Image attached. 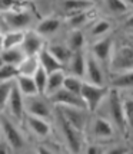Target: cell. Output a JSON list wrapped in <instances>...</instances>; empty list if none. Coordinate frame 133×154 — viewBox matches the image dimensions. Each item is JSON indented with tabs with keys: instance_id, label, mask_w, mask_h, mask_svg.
I'll return each mask as SVG.
<instances>
[{
	"instance_id": "1",
	"label": "cell",
	"mask_w": 133,
	"mask_h": 154,
	"mask_svg": "<svg viewBox=\"0 0 133 154\" xmlns=\"http://www.w3.org/2000/svg\"><path fill=\"white\" fill-rule=\"evenodd\" d=\"M53 130L56 137L54 141L57 143L62 151L67 154H82L86 144V135L73 128L70 124H67L56 109L53 118Z\"/></svg>"
},
{
	"instance_id": "2",
	"label": "cell",
	"mask_w": 133,
	"mask_h": 154,
	"mask_svg": "<svg viewBox=\"0 0 133 154\" xmlns=\"http://www.w3.org/2000/svg\"><path fill=\"white\" fill-rule=\"evenodd\" d=\"M94 114H99L109 120L117 130L120 138L126 143H130V133L132 130L126 125L125 118H123V112H122V102H120V92L109 89L106 98L100 104L97 111Z\"/></svg>"
},
{
	"instance_id": "3",
	"label": "cell",
	"mask_w": 133,
	"mask_h": 154,
	"mask_svg": "<svg viewBox=\"0 0 133 154\" xmlns=\"http://www.w3.org/2000/svg\"><path fill=\"white\" fill-rule=\"evenodd\" d=\"M133 71V38L116 32V42L107 65V75Z\"/></svg>"
},
{
	"instance_id": "4",
	"label": "cell",
	"mask_w": 133,
	"mask_h": 154,
	"mask_svg": "<svg viewBox=\"0 0 133 154\" xmlns=\"http://www.w3.org/2000/svg\"><path fill=\"white\" fill-rule=\"evenodd\" d=\"M85 135H86V141H93L103 146L112 144L116 141H123L113 124L99 114L90 115Z\"/></svg>"
},
{
	"instance_id": "5",
	"label": "cell",
	"mask_w": 133,
	"mask_h": 154,
	"mask_svg": "<svg viewBox=\"0 0 133 154\" xmlns=\"http://www.w3.org/2000/svg\"><path fill=\"white\" fill-rule=\"evenodd\" d=\"M0 131L1 137L10 146L14 154H27L33 147L22 125L9 120L4 114H0Z\"/></svg>"
},
{
	"instance_id": "6",
	"label": "cell",
	"mask_w": 133,
	"mask_h": 154,
	"mask_svg": "<svg viewBox=\"0 0 133 154\" xmlns=\"http://www.w3.org/2000/svg\"><path fill=\"white\" fill-rule=\"evenodd\" d=\"M22 128L26 133L27 138L30 140L32 144L52 143V138L54 137L53 122H49L42 118H36L32 115H25V118L22 121Z\"/></svg>"
},
{
	"instance_id": "7",
	"label": "cell",
	"mask_w": 133,
	"mask_h": 154,
	"mask_svg": "<svg viewBox=\"0 0 133 154\" xmlns=\"http://www.w3.org/2000/svg\"><path fill=\"white\" fill-rule=\"evenodd\" d=\"M33 30L39 36H42L46 42L52 39H57V38H62L65 30H66L65 29V20L59 14L49 13L46 16H42L36 22Z\"/></svg>"
},
{
	"instance_id": "8",
	"label": "cell",
	"mask_w": 133,
	"mask_h": 154,
	"mask_svg": "<svg viewBox=\"0 0 133 154\" xmlns=\"http://www.w3.org/2000/svg\"><path fill=\"white\" fill-rule=\"evenodd\" d=\"M25 114L53 122L54 107L50 104V101L46 95L37 94L25 98Z\"/></svg>"
},
{
	"instance_id": "9",
	"label": "cell",
	"mask_w": 133,
	"mask_h": 154,
	"mask_svg": "<svg viewBox=\"0 0 133 154\" xmlns=\"http://www.w3.org/2000/svg\"><path fill=\"white\" fill-rule=\"evenodd\" d=\"M97 7L102 16L113 20L116 25L133 14V3L126 0H105L97 3Z\"/></svg>"
},
{
	"instance_id": "10",
	"label": "cell",
	"mask_w": 133,
	"mask_h": 154,
	"mask_svg": "<svg viewBox=\"0 0 133 154\" xmlns=\"http://www.w3.org/2000/svg\"><path fill=\"white\" fill-rule=\"evenodd\" d=\"M114 42H116V32L112 35H107L102 39H97L94 42H90L87 43V54L92 55L94 59L100 62L103 66L107 69V65H109V59L112 56V52H113L114 48Z\"/></svg>"
},
{
	"instance_id": "11",
	"label": "cell",
	"mask_w": 133,
	"mask_h": 154,
	"mask_svg": "<svg viewBox=\"0 0 133 154\" xmlns=\"http://www.w3.org/2000/svg\"><path fill=\"white\" fill-rule=\"evenodd\" d=\"M109 88L107 87H97V85H92L89 82H83V87L80 91V98L85 104V108L89 114L92 115L97 111L100 104L106 98Z\"/></svg>"
},
{
	"instance_id": "12",
	"label": "cell",
	"mask_w": 133,
	"mask_h": 154,
	"mask_svg": "<svg viewBox=\"0 0 133 154\" xmlns=\"http://www.w3.org/2000/svg\"><path fill=\"white\" fill-rule=\"evenodd\" d=\"M3 114L6 115L9 120H12L19 125H22V121L26 115L25 114V97L19 92V89L14 85V82L12 89H10V94H9L6 108H4Z\"/></svg>"
},
{
	"instance_id": "13",
	"label": "cell",
	"mask_w": 133,
	"mask_h": 154,
	"mask_svg": "<svg viewBox=\"0 0 133 154\" xmlns=\"http://www.w3.org/2000/svg\"><path fill=\"white\" fill-rule=\"evenodd\" d=\"M59 112L63 120L66 121L67 124H70L73 128H76L80 133H86L87 122L90 118V114L83 108H76V107H59L54 108Z\"/></svg>"
},
{
	"instance_id": "14",
	"label": "cell",
	"mask_w": 133,
	"mask_h": 154,
	"mask_svg": "<svg viewBox=\"0 0 133 154\" xmlns=\"http://www.w3.org/2000/svg\"><path fill=\"white\" fill-rule=\"evenodd\" d=\"M83 32L86 35L87 43H90V42H94V40L105 38L107 35L114 33L116 32V23L113 20L107 19V17L100 14L99 17H96Z\"/></svg>"
},
{
	"instance_id": "15",
	"label": "cell",
	"mask_w": 133,
	"mask_h": 154,
	"mask_svg": "<svg viewBox=\"0 0 133 154\" xmlns=\"http://www.w3.org/2000/svg\"><path fill=\"white\" fill-rule=\"evenodd\" d=\"M85 82L97 87H107V69L100 62L94 59L86 51V68H85Z\"/></svg>"
},
{
	"instance_id": "16",
	"label": "cell",
	"mask_w": 133,
	"mask_h": 154,
	"mask_svg": "<svg viewBox=\"0 0 133 154\" xmlns=\"http://www.w3.org/2000/svg\"><path fill=\"white\" fill-rule=\"evenodd\" d=\"M99 16H100V12H99V7H97V3H96V6L90 7L87 10H83V12L72 14L69 17H65L63 19L65 20V29L66 30H85Z\"/></svg>"
},
{
	"instance_id": "17",
	"label": "cell",
	"mask_w": 133,
	"mask_h": 154,
	"mask_svg": "<svg viewBox=\"0 0 133 154\" xmlns=\"http://www.w3.org/2000/svg\"><path fill=\"white\" fill-rule=\"evenodd\" d=\"M97 2H92V0H66V2H54L52 3V9L53 13L62 16L63 19L69 17L72 14H76L79 12L87 10L90 7L96 6Z\"/></svg>"
},
{
	"instance_id": "18",
	"label": "cell",
	"mask_w": 133,
	"mask_h": 154,
	"mask_svg": "<svg viewBox=\"0 0 133 154\" xmlns=\"http://www.w3.org/2000/svg\"><path fill=\"white\" fill-rule=\"evenodd\" d=\"M50 104L53 105L54 108H59V107H76V108H85V104L80 98V95H74L72 92H69L66 89H59L56 91L54 94H52L50 97H47Z\"/></svg>"
},
{
	"instance_id": "19",
	"label": "cell",
	"mask_w": 133,
	"mask_h": 154,
	"mask_svg": "<svg viewBox=\"0 0 133 154\" xmlns=\"http://www.w3.org/2000/svg\"><path fill=\"white\" fill-rule=\"evenodd\" d=\"M107 88L123 92H132L133 89V71L120 72V74H109L107 75Z\"/></svg>"
},
{
	"instance_id": "20",
	"label": "cell",
	"mask_w": 133,
	"mask_h": 154,
	"mask_svg": "<svg viewBox=\"0 0 133 154\" xmlns=\"http://www.w3.org/2000/svg\"><path fill=\"white\" fill-rule=\"evenodd\" d=\"M45 46H46V40L32 29L25 33V39H23L20 49L25 54V56H37Z\"/></svg>"
},
{
	"instance_id": "21",
	"label": "cell",
	"mask_w": 133,
	"mask_h": 154,
	"mask_svg": "<svg viewBox=\"0 0 133 154\" xmlns=\"http://www.w3.org/2000/svg\"><path fill=\"white\" fill-rule=\"evenodd\" d=\"M63 40L70 52H83L87 48V39L83 30H65Z\"/></svg>"
},
{
	"instance_id": "22",
	"label": "cell",
	"mask_w": 133,
	"mask_h": 154,
	"mask_svg": "<svg viewBox=\"0 0 133 154\" xmlns=\"http://www.w3.org/2000/svg\"><path fill=\"white\" fill-rule=\"evenodd\" d=\"M85 68H86V51L74 52L65 65V72L67 75H73V76L83 79L85 78Z\"/></svg>"
},
{
	"instance_id": "23",
	"label": "cell",
	"mask_w": 133,
	"mask_h": 154,
	"mask_svg": "<svg viewBox=\"0 0 133 154\" xmlns=\"http://www.w3.org/2000/svg\"><path fill=\"white\" fill-rule=\"evenodd\" d=\"M46 49L53 55L56 59L59 60L63 66L66 65L67 60L70 59V56H72V52H70V49L66 46V43H65V40H63V36L46 42Z\"/></svg>"
},
{
	"instance_id": "24",
	"label": "cell",
	"mask_w": 133,
	"mask_h": 154,
	"mask_svg": "<svg viewBox=\"0 0 133 154\" xmlns=\"http://www.w3.org/2000/svg\"><path fill=\"white\" fill-rule=\"evenodd\" d=\"M37 56H39L40 68L43 71H46L47 74H52V72H56V71H65V66L47 51L46 46L40 51V54Z\"/></svg>"
},
{
	"instance_id": "25",
	"label": "cell",
	"mask_w": 133,
	"mask_h": 154,
	"mask_svg": "<svg viewBox=\"0 0 133 154\" xmlns=\"http://www.w3.org/2000/svg\"><path fill=\"white\" fill-rule=\"evenodd\" d=\"M16 68H17L19 76H30L32 78L36 74V71L40 68L39 56H25Z\"/></svg>"
},
{
	"instance_id": "26",
	"label": "cell",
	"mask_w": 133,
	"mask_h": 154,
	"mask_svg": "<svg viewBox=\"0 0 133 154\" xmlns=\"http://www.w3.org/2000/svg\"><path fill=\"white\" fill-rule=\"evenodd\" d=\"M26 32H19V30H6L3 32V42H1V51L6 49H16L20 48L25 39Z\"/></svg>"
},
{
	"instance_id": "27",
	"label": "cell",
	"mask_w": 133,
	"mask_h": 154,
	"mask_svg": "<svg viewBox=\"0 0 133 154\" xmlns=\"http://www.w3.org/2000/svg\"><path fill=\"white\" fill-rule=\"evenodd\" d=\"M65 75H66L65 71H56V72H52V74H47V84H46V91H45L46 97H50L56 91L63 88Z\"/></svg>"
},
{
	"instance_id": "28",
	"label": "cell",
	"mask_w": 133,
	"mask_h": 154,
	"mask_svg": "<svg viewBox=\"0 0 133 154\" xmlns=\"http://www.w3.org/2000/svg\"><path fill=\"white\" fill-rule=\"evenodd\" d=\"M14 85L17 87L19 92L25 98L37 95V89H36V85H34V81L30 76H17L14 79Z\"/></svg>"
},
{
	"instance_id": "29",
	"label": "cell",
	"mask_w": 133,
	"mask_h": 154,
	"mask_svg": "<svg viewBox=\"0 0 133 154\" xmlns=\"http://www.w3.org/2000/svg\"><path fill=\"white\" fill-rule=\"evenodd\" d=\"M120 102H122V112L126 125L132 130V112H133V95L132 92H123L120 94Z\"/></svg>"
},
{
	"instance_id": "30",
	"label": "cell",
	"mask_w": 133,
	"mask_h": 154,
	"mask_svg": "<svg viewBox=\"0 0 133 154\" xmlns=\"http://www.w3.org/2000/svg\"><path fill=\"white\" fill-rule=\"evenodd\" d=\"M0 58L3 60L4 65H12V66H17L22 59L25 58V54L22 52L20 48L16 49H6V51H0Z\"/></svg>"
},
{
	"instance_id": "31",
	"label": "cell",
	"mask_w": 133,
	"mask_h": 154,
	"mask_svg": "<svg viewBox=\"0 0 133 154\" xmlns=\"http://www.w3.org/2000/svg\"><path fill=\"white\" fill-rule=\"evenodd\" d=\"M83 82L85 81L82 78L73 76V75H65V79H63V89H66L69 92H72L74 95H80L82 87H83Z\"/></svg>"
},
{
	"instance_id": "32",
	"label": "cell",
	"mask_w": 133,
	"mask_h": 154,
	"mask_svg": "<svg viewBox=\"0 0 133 154\" xmlns=\"http://www.w3.org/2000/svg\"><path fill=\"white\" fill-rule=\"evenodd\" d=\"M103 154H132V147H130V143L116 141L112 144H107Z\"/></svg>"
},
{
	"instance_id": "33",
	"label": "cell",
	"mask_w": 133,
	"mask_h": 154,
	"mask_svg": "<svg viewBox=\"0 0 133 154\" xmlns=\"http://www.w3.org/2000/svg\"><path fill=\"white\" fill-rule=\"evenodd\" d=\"M17 76H19V74H17V68L16 66L4 65V63L0 66V84H4V82H13Z\"/></svg>"
},
{
	"instance_id": "34",
	"label": "cell",
	"mask_w": 133,
	"mask_h": 154,
	"mask_svg": "<svg viewBox=\"0 0 133 154\" xmlns=\"http://www.w3.org/2000/svg\"><path fill=\"white\" fill-rule=\"evenodd\" d=\"M34 81V85H36V89H37V94L45 95V91H46V84H47V72L43 71L42 68H39L36 71V74L32 76Z\"/></svg>"
},
{
	"instance_id": "35",
	"label": "cell",
	"mask_w": 133,
	"mask_h": 154,
	"mask_svg": "<svg viewBox=\"0 0 133 154\" xmlns=\"http://www.w3.org/2000/svg\"><path fill=\"white\" fill-rule=\"evenodd\" d=\"M33 154H59L60 148L56 146H52V143H40V144H33L32 147Z\"/></svg>"
},
{
	"instance_id": "36",
	"label": "cell",
	"mask_w": 133,
	"mask_h": 154,
	"mask_svg": "<svg viewBox=\"0 0 133 154\" xmlns=\"http://www.w3.org/2000/svg\"><path fill=\"white\" fill-rule=\"evenodd\" d=\"M13 82H4V84H0V114L4 112L7 98H9V94H10V89H12V87H13Z\"/></svg>"
},
{
	"instance_id": "37",
	"label": "cell",
	"mask_w": 133,
	"mask_h": 154,
	"mask_svg": "<svg viewBox=\"0 0 133 154\" xmlns=\"http://www.w3.org/2000/svg\"><path fill=\"white\" fill-rule=\"evenodd\" d=\"M105 147L103 144H99V143H93V141H86L85 147H83V151L82 154H103L105 151Z\"/></svg>"
},
{
	"instance_id": "38",
	"label": "cell",
	"mask_w": 133,
	"mask_h": 154,
	"mask_svg": "<svg viewBox=\"0 0 133 154\" xmlns=\"http://www.w3.org/2000/svg\"><path fill=\"white\" fill-rule=\"evenodd\" d=\"M0 154H14L10 146L7 144L3 137H0Z\"/></svg>"
},
{
	"instance_id": "39",
	"label": "cell",
	"mask_w": 133,
	"mask_h": 154,
	"mask_svg": "<svg viewBox=\"0 0 133 154\" xmlns=\"http://www.w3.org/2000/svg\"><path fill=\"white\" fill-rule=\"evenodd\" d=\"M6 30V27H4V22H3V16H1V13H0V32L3 33Z\"/></svg>"
},
{
	"instance_id": "40",
	"label": "cell",
	"mask_w": 133,
	"mask_h": 154,
	"mask_svg": "<svg viewBox=\"0 0 133 154\" xmlns=\"http://www.w3.org/2000/svg\"><path fill=\"white\" fill-rule=\"evenodd\" d=\"M1 42H3V33L0 32V51H1Z\"/></svg>"
},
{
	"instance_id": "41",
	"label": "cell",
	"mask_w": 133,
	"mask_h": 154,
	"mask_svg": "<svg viewBox=\"0 0 133 154\" xmlns=\"http://www.w3.org/2000/svg\"><path fill=\"white\" fill-rule=\"evenodd\" d=\"M1 65H3V60H1V58H0V66H1Z\"/></svg>"
},
{
	"instance_id": "42",
	"label": "cell",
	"mask_w": 133,
	"mask_h": 154,
	"mask_svg": "<svg viewBox=\"0 0 133 154\" xmlns=\"http://www.w3.org/2000/svg\"><path fill=\"white\" fill-rule=\"evenodd\" d=\"M59 154H67V153H65V151H62V150H60V153Z\"/></svg>"
},
{
	"instance_id": "43",
	"label": "cell",
	"mask_w": 133,
	"mask_h": 154,
	"mask_svg": "<svg viewBox=\"0 0 133 154\" xmlns=\"http://www.w3.org/2000/svg\"><path fill=\"white\" fill-rule=\"evenodd\" d=\"M27 154H33V153H32V150H30V151H29V153H27Z\"/></svg>"
},
{
	"instance_id": "44",
	"label": "cell",
	"mask_w": 133,
	"mask_h": 154,
	"mask_svg": "<svg viewBox=\"0 0 133 154\" xmlns=\"http://www.w3.org/2000/svg\"><path fill=\"white\" fill-rule=\"evenodd\" d=\"M0 137H1V131H0Z\"/></svg>"
}]
</instances>
